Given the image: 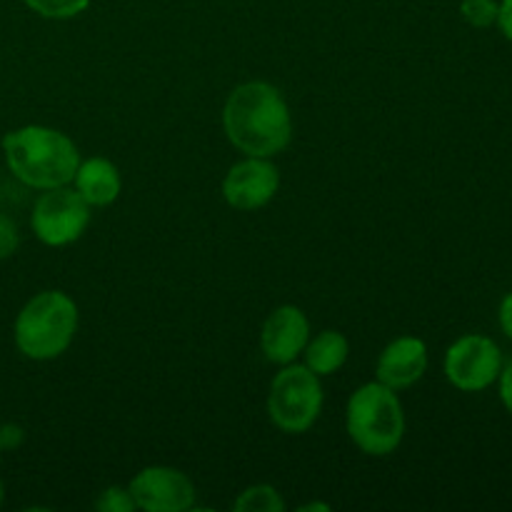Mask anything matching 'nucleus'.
Here are the masks:
<instances>
[{
    "label": "nucleus",
    "instance_id": "f257e3e1",
    "mask_svg": "<svg viewBox=\"0 0 512 512\" xmlns=\"http://www.w3.org/2000/svg\"><path fill=\"white\" fill-rule=\"evenodd\" d=\"M223 128L230 143L253 158H273L293 140V118L288 103L275 85L253 80L228 95Z\"/></svg>",
    "mask_w": 512,
    "mask_h": 512
},
{
    "label": "nucleus",
    "instance_id": "f03ea898",
    "mask_svg": "<svg viewBox=\"0 0 512 512\" xmlns=\"http://www.w3.org/2000/svg\"><path fill=\"white\" fill-rule=\"evenodd\" d=\"M5 163L10 173L28 188L50 190L68 185L80 165L73 140L45 125H23L3 138Z\"/></svg>",
    "mask_w": 512,
    "mask_h": 512
},
{
    "label": "nucleus",
    "instance_id": "7ed1b4c3",
    "mask_svg": "<svg viewBox=\"0 0 512 512\" xmlns=\"http://www.w3.org/2000/svg\"><path fill=\"white\" fill-rule=\"evenodd\" d=\"M78 330V305L60 290H43L23 305L13 338L30 360H55L70 348Z\"/></svg>",
    "mask_w": 512,
    "mask_h": 512
},
{
    "label": "nucleus",
    "instance_id": "20e7f679",
    "mask_svg": "<svg viewBox=\"0 0 512 512\" xmlns=\"http://www.w3.org/2000/svg\"><path fill=\"white\" fill-rule=\"evenodd\" d=\"M348 435L365 455L383 458L398 450L405 435V413L395 390L383 383H368L355 390L345 410Z\"/></svg>",
    "mask_w": 512,
    "mask_h": 512
},
{
    "label": "nucleus",
    "instance_id": "39448f33",
    "mask_svg": "<svg viewBox=\"0 0 512 512\" xmlns=\"http://www.w3.org/2000/svg\"><path fill=\"white\" fill-rule=\"evenodd\" d=\"M323 410V385L308 365H283L270 385L268 415L275 428L298 435L315 425Z\"/></svg>",
    "mask_w": 512,
    "mask_h": 512
},
{
    "label": "nucleus",
    "instance_id": "423d86ee",
    "mask_svg": "<svg viewBox=\"0 0 512 512\" xmlns=\"http://www.w3.org/2000/svg\"><path fill=\"white\" fill-rule=\"evenodd\" d=\"M90 223V205L80 198L78 190L65 185L50 188L35 200L30 228L35 238L50 248H63L75 243Z\"/></svg>",
    "mask_w": 512,
    "mask_h": 512
},
{
    "label": "nucleus",
    "instance_id": "0eeeda50",
    "mask_svg": "<svg viewBox=\"0 0 512 512\" xmlns=\"http://www.w3.org/2000/svg\"><path fill=\"white\" fill-rule=\"evenodd\" d=\"M503 353L498 343L485 335H463L445 353V378L463 393H480L498 383Z\"/></svg>",
    "mask_w": 512,
    "mask_h": 512
},
{
    "label": "nucleus",
    "instance_id": "6e6552de",
    "mask_svg": "<svg viewBox=\"0 0 512 512\" xmlns=\"http://www.w3.org/2000/svg\"><path fill=\"white\" fill-rule=\"evenodd\" d=\"M130 495L140 510L183 512L195 505V485L185 473L165 465L143 468L130 480Z\"/></svg>",
    "mask_w": 512,
    "mask_h": 512
},
{
    "label": "nucleus",
    "instance_id": "1a4fd4ad",
    "mask_svg": "<svg viewBox=\"0 0 512 512\" xmlns=\"http://www.w3.org/2000/svg\"><path fill=\"white\" fill-rule=\"evenodd\" d=\"M280 188V173L268 158H253L235 163L223 180V198L235 210H258L275 198Z\"/></svg>",
    "mask_w": 512,
    "mask_h": 512
},
{
    "label": "nucleus",
    "instance_id": "9d476101",
    "mask_svg": "<svg viewBox=\"0 0 512 512\" xmlns=\"http://www.w3.org/2000/svg\"><path fill=\"white\" fill-rule=\"evenodd\" d=\"M308 340L310 323L303 310L295 308V305L275 308L263 323V333H260L265 358L275 365L295 363V358L303 355Z\"/></svg>",
    "mask_w": 512,
    "mask_h": 512
},
{
    "label": "nucleus",
    "instance_id": "9b49d317",
    "mask_svg": "<svg viewBox=\"0 0 512 512\" xmlns=\"http://www.w3.org/2000/svg\"><path fill=\"white\" fill-rule=\"evenodd\" d=\"M428 370V348L420 338L393 340L388 348L380 353L375 365V378L378 383L388 385L390 390H405L418 383Z\"/></svg>",
    "mask_w": 512,
    "mask_h": 512
},
{
    "label": "nucleus",
    "instance_id": "f8f14e48",
    "mask_svg": "<svg viewBox=\"0 0 512 512\" xmlns=\"http://www.w3.org/2000/svg\"><path fill=\"white\" fill-rule=\"evenodd\" d=\"M75 190L80 198L95 208L115 203L120 195V173L108 158L83 160L75 170Z\"/></svg>",
    "mask_w": 512,
    "mask_h": 512
},
{
    "label": "nucleus",
    "instance_id": "ddd939ff",
    "mask_svg": "<svg viewBox=\"0 0 512 512\" xmlns=\"http://www.w3.org/2000/svg\"><path fill=\"white\" fill-rule=\"evenodd\" d=\"M348 353V338L343 333H338V330H323L320 335H315V340H308V345L303 350L305 365L318 378L338 373L345 365V360H348Z\"/></svg>",
    "mask_w": 512,
    "mask_h": 512
},
{
    "label": "nucleus",
    "instance_id": "4468645a",
    "mask_svg": "<svg viewBox=\"0 0 512 512\" xmlns=\"http://www.w3.org/2000/svg\"><path fill=\"white\" fill-rule=\"evenodd\" d=\"M233 510L238 512H283L285 500L280 498L273 485H253L243 490L240 498L233 503Z\"/></svg>",
    "mask_w": 512,
    "mask_h": 512
},
{
    "label": "nucleus",
    "instance_id": "2eb2a0df",
    "mask_svg": "<svg viewBox=\"0 0 512 512\" xmlns=\"http://www.w3.org/2000/svg\"><path fill=\"white\" fill-rule=\"evenodd\" d=\"M33 13L43 15L48 20H68L83 13L90 0H23Z\"/></svg>",
    "mask_w": 512,
    "mask_h": 512
},
{
    "label": "nucleus",
    "instance_id": "dca6fc26",
    "mask_svg": "<svg viewBox=\"0 0 512 512\" xmlns=\"http://www.w3.org/2000/svg\"><path fill=\"white\" fill-rule=\"evenodd\" d=\"M498 8V0H463L460 3V15L473 28H490V25L498 23Z\"/></svg>",
    "mask_w": 512,
    "mask_h": 512
},
{
    "label": "nucleus",
    "instance_id": "f3484780",
    "mask_svg": "<svg viewBox=\"0 0 512 512\" xmlns=\"http://www.w3.org/2000/svg\"><path fill=\"white\" fill-rule=\"evenodd\" d=\"M95 508L103 510V512H130V510L138 508V505H135L130 490L108 488V490H103V495H100L98 500H95Z\"/></svg>",
    "mask_w": 512,
    "mask_h": 512
},
{
    "label": "nucleus",
    "instance_id": "a211bd4d",
    "mask_svg": "<svg viewBox=\"0 0 512 512\" xmlns=\"http://www.w3.org/2000/svg\"><path fill=\"white\" fill-rule=\"evenodd\" d=\"M20 245V233H18V225L8 218V215L0 213V260L10 258L15 255Z\"/></svg>",
    "mask_w": 512,
    "mask_h": 512
},
{
    "label": "nucleus",
    "instance_id": "6ab92c4d",
    "mask_svg": "<svg viewBox=\"0 0 512 512\" xmlns=\"http://www.w3.org/2000/svg\"><path fill=\"white\" fill-rule=\"evenodd\" d=\"M500 400H503L505 410L512 415V360L503 365V370H500Z\"/></svg>",
    "mask_w": 512,
    "mask_h": 512
},
{
    "label": "nucleus",
    "instance_id": "aec40b11",
    "mask_svg": "<svg viewBox=\"0 0 512 512\" xmlns=\"http://www.w3.org/2000/svg\"><path fill=\"white\" fill-rule=\"evenodd\" d=\"M23 428H20V425H13V423H8V425H3V428H0V448L3 450H13V448H18L20 443H23Z\"/></svg>",
    "mask_w": 512,
    "mask_h": 512
},
{
    "label": "nucleus",
    "instance_id": "412c9836",
    "mask_svg": "<svg viewBox=\"0 0 512 512\" xmlns=\"http://www.w3.org/2000/svg\"><path fill=\"white\" fill-rule=\"evenodd\" d=\"M500 33L505 38L512 40V0H500V8H498V23Z\"/></svg>",
    "mask_w": 512,
    "mask_h": 512
},
{
    "label": "nucleus",
    "instance_id": "4be33fe9",
    "mask_svg": "<svg viewBox=\"0 0 512 512\" xmlns=\"http://www.w3.org/2000/svg\"><path fill=\"white\" fill-rule=\"evenodd\" d=\"M498 318H500V328H503V333L512 340V293L505 295L503 303H500Z\"/></svg>",
    "mask_w": 512,
    "mask_h": 512
},
{
    "label": "nucleus",
    "instance_id": "5701e85b",
    "mask_svg": "<svg viewBox=\"0 0 512 512\" xmlns=\"http://www.w3.org/2000/svg\"><path fill=\"white\" fill-rule=\"evenodd\" d=\"M303 510H330V508H328V505H315L313 503V505H305Z\"/></svg>",
    "mask_w": 512,
    "mask_h": 512
},
{
    "label": "nucleus",
    "instance_id": "b1692460",
    "mask_svg": "<svg viewBox=\"0 0 512 512\" xmlns=\"http://www.w3.org/2000/svg\"><path fill=\"white\" fill-rule=\"evenodd\" d=\"M5 500V488H3V480H0V505H3Z\"/></svg>",
    "mask_w": 512,
    "mask_h": 512
},
{
    "label": "nucleus",
    "instance_id": "393cba45",
    "mask_svg": "<svg viewBox=\"0 0 512 512\" xmlns=\"http://www.w3.org/2000/svg\"><path fill=\"white\" fill-rule=\"evenodd\" d=\"M0 458H3V448H0Z\"/></svg>",
    "mask_w": 512,
    "mask_h": 512
}]
</instances>
